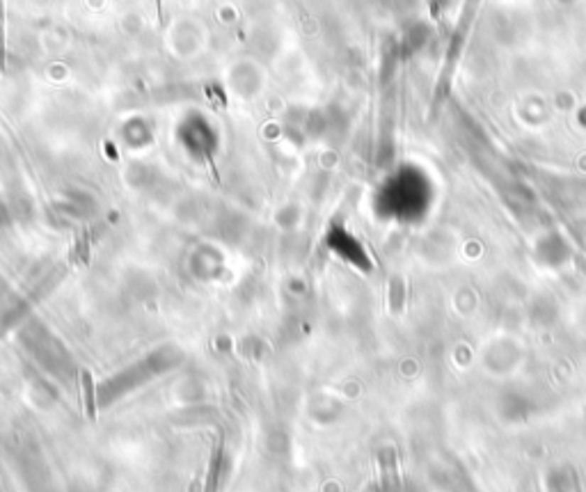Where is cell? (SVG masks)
<instances>
[{"label": "cell", "mask_w": 586, "mask_h": 492, "mask_svg": "<svg viewBox=\"0 0 586 492\" xmlns=\"http://www.w3.org/2000/svg\"><path fill=\"white\" fill-rule=\"evenodd\" d=\"M80 401H83V410L89 422L97 419V396H94V378H92L89 368H80Z\"/></svg>", "instance_id": "1"}, {"label": "cell", "mask_w": 586, "mask_h": 492, "mask_svg": "<svg viewBox=\"0 0 586 492\" xmlns=\"http://www.w3.org/2000/svg\"><path fill=\"white\" fill-rule=\"evenodd\" d=\"M403 302H406V289L401 280H392V289H389V305H392V312L398 314L403 310Z\"/></svg>", "instance_id": "2"}, {"label": "cell", "mask_w": 586, "mask_h": 492, "mask_svg": "<svg viewBox=\"0 0 586 492\" xmlns=\"http://www.w3.org/2000/svg\"><path fill=\"white\" fill-rule=\"evenodd\" d=\"M3 3H0V71L5 69V30H3V26H5V21H3Z\"/></svg>", "instance_id": "3"}]
</instances>
